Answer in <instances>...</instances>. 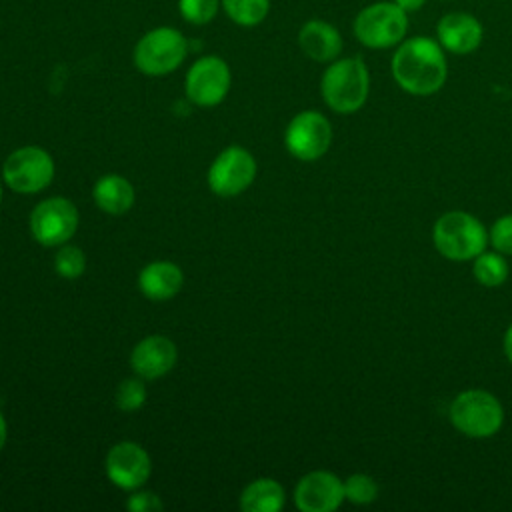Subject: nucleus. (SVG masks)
<instances>
[{
  "mask_svg": "<svg viewBox=\"0 0 512 512\" xmlns=\"http://www.w3.org/2000/svg\"><path fill=\"white\" fill-rule=\"evenodd\" d=\"M390 72L400 90L412 96H432L448 80L446 50L430 36L404 38L390 60Z\"/></svg>",
  "mask_w": 512,
  "mask_h": 512,
  "instance_id": "nucleus-1",
  "label": "nucleus"
},
{
  "mask_svg": "<svg viewBox=\"0 0 512 512\" xmlns=\"http://www.w3.org/2000/svg\"><path fill=\"white\" fill-rule=\"evenodd\" d=\"M324 104L336 114L358 112L370 94V70L362 56L332 60L320 78Z\"/></svg>",
  "mask_w": 512,
  "mask_h": 512,
  "instance_id": "nucleus-2",
  "label": "nucleus"
},
{
  "mask_svg": "<svg viewBox=\"0 0 512 512\" xmlns=\"http://www.w3.org/2000/svg\"><path fill=\"white\" fill-rule=\"evenodd\" d=\"M432 244L450 262H472L488 248V230L474 214L448 210L432 226Z\"/></svg>",
  "mask_w": 512,
  "mask_h": 512,
  "instance_id": "nucleus-3",
  "label": "nucleus"
},
{
  "mask_svg": "<svg viewBox=\"0 0 512 512\" xmlns=\"http://www.w3.org/2000/svg\"><path fill=\"white\" fill-rule=\"evenodd\" d=\"M448 418L462 436L484 440L500 432L504 424V406L492 392L468 388L452 398Z\"/></svg>",
  "mask_w": 512,
  "mask_h": 512,
  "instance_id": "nucleus-4",
  "label": "nucleus"
},
{
  "mask_svg": "<svg viewBox=\"0 0 512 512\" xmlns=\"http://www.w3.org/2000/svg\"><path fill=\"white\" fill-rule=\"evenodd\" d=\"M354 38L370 50L396 48L408 32V12L392 0L364 6L352 22Z\"/></svg>",
  "mask_w": 512,
  "mask_h": 512,
  "instance_id": "nucleus-5",
  "label": "nucleus"
},
{
  "mask_svg": "<svg viewBox=\"0 0 512 512\" xmlns=\"http://www.w3.org/2000/svg\"><path fill=\"white\" fill-rule=\"evenodd\" d=\"M188 54L186 36L170 26L148 30L134 46L132 62L144 76H166L178 70Z\"/></svg>",
  "mask_w": 512,
  "mask_h": 512,
  "instance_id": "nucleus-6",
  "label": "nucleus"
},
{
  "mask_svg": "<svg viewBox=\"0 0 512 512\" xmlns=\"http://www.w3.org/2000/svg\"><path fill=\"white\" fill-rule=\"evenodd\" d=\"M56 164L40 146H22L10 152L2 164V178L16 194H36L54 180Z\"/></svg>",
  "mask_w": 512,
  "mask_h": 512,
  "instance_id": "nucleus-7",
  "label": "nucleus"
},
{
  "mask_svg": "<svg viewBox=\"0 0 512 512\" xmlns=\"http://www.w3.org/2000/svg\"><path fill=\"white\" fill-rule=\"evenodd\" d=\"M78 210L74 202L64 196H50L40 200L30 212V234L46 248H58L72 240L78 230Z\"/></svg>",
  "mask_w": 512,
  "mask_h": 512,
  "instance_id": "nucleus-8",
  "label": "nucleus"
},
{
  "mask_svg": "<svg viewBox=\"0 0 512 512\" xmlns=\"http://www.w3.org/2000/svg\"><path fill=\"white\" fill-rule=\"evenodd\" d=\"M232 86V72L224 58L216 54L200 56L188 68L184 78V92L186 98L200 106L212 108L218 106L230 92Z\"/></svg>",
  "mask_w": 512,
  "mask_h": 512,
  "instance_id": "nucleus-9",
  "label": "nucleus"
},
{
  "mask_svg": "<svg viewBox=\"0 0 512 512\" xmlns=\"http://www.w3.org/2000/svg\"><path fill=\"white\" fill-rule=\"evenodd\" d=\"M332 136V124L322 112L302 110L288 122L284 130V146L296 160L314 162L328 152Z\"/></svg>",
  "mask_w": 512,
  "mask_h": 512,
  "instance_id": "nucleus-10",
  "label": "nucleus"
},
{
  "mask_svg": "<svg viewBox=\"0 0 512 512\" xmlns=\"http://www.w3.org/2000/svg\"><path fill=\"white\" fill-rule=\"evenodd\" d=\"M256 170V160L246 148L238 144L226 146L208 168V188L222 198L238 196L250 188L256 178Z\"/></svg>",
  "mask_w": 512,
  "mask_h": 512,
  "instance_id": "nucleus-11",
  "label": "nucleus"
},
{
  "mask_svg": "<svg viewBox=\"0 0 512 512\" xmlns=\"http://www.w3.org/2000/svg\"><path fill=\"white\" fill-rule=\"evenodd\" d=\"M104 470L108 480L126 492L142 488L150 474H152V460L148 452L132 442V440H122L110 446L104 458Z\"/></svg>",
  "mask_w": 512,
  "mask_h": 512,
  "instance_id": "nucleus-12",
  "label": "nucleus"
},
{
  "mask_svg": "<svg viewBox=\"0 0 512 512\" xmlns=\"http://www.w3.org/2000/svg\"><path fill=\"white\" fill-rule=\"evenodd\" d=\"M292 496L300 512H334L346 500L344 480L330 470H312L296 482Z\"/></svg>",
  "mask_w": 512,
  "mask_h": 512,
  "instance_id": "nucleus-13",
  "label": "nucleus"
},
{
  "mask_svg": "<svg viewBox=\"0 0 512 512\" xmlns=\"http://www.w3.org/2000/svg\"><path fill=\"white\" fill-rule=\"evenodd\" d=\"M484 38V28L474 14L468 12H448L436 22V40L448 52L456 56L472 54L480 48Z\"/></svg>",
  "mask_w": 512,
  "mask_h": 512,
  "instance_id": "nucleus-14",
  "label": "nucleus"
},
{
  "mask_svg": "<svg viewBox=\"0 0 512 512\" xmlns=\"http://www.w3.org/2000/svg\"><path fill=\"white\" fill-rule=\"evenodd\" d=\"M178 360L176 344L162 336L152 334L142 338L130 352V368L144 380H158L166 376Z\"/></svg>",
  "mask_w": 512,
  "mask_h": 512,
  "instance_id": "nucleus-15",
  "label": "nucleus"
},
{
  "mask_svg": "<svg viewBox=\"0 0 512 512\" xmlns=\"http://www.w3.org/2000/svg\"><path fill=\"white\" fill-rule=\"evenodd\" d=\"M298 46L306 58L320 64H330L332 60L340 58L344 40L340 30L332 22L322 18H312L300 26Z\"/></svg>",
  "mask_w": 512,
  "mask_h": 512,
  "instance_id": "nucleus-16",
  "label": "nucleus"
},
{
  "mask_svg": "<svg viewBox=\"0 0 512 512\" xmlns=\"http://www.w3.org/2000/svg\"><path fill=\"white\" fill-rule=\"evenodd\" d=\"M184 286V272L170 260H154L146 264L138 274L140 292L154 302L174 298Z\"/></svg>",
  "mask_w": 512,
  "mask_h": 512,
  "instance_id": "nucleus-17",
  "label": "nucleus"
},
{
  "mask_svg": "<svg viewBox=\"0 0 512 512\" xmlns=\"http://www.w3.org/2000/svg\"><path fill=\"white\" fill-rule=\"evenodd\" d=\"M96 206L112 216L126 214L136 202V190L132 182L120 174H104L92 188Z\"/></svg>",
  "mask_w": 512,
  "mask_h": 512,
  "instance_id": "nucleus-18",
  "label": "nucleus"
},
{
  "mask_svg": "<svg viewBox=\"0 0 512 512\" xmlns=\"http://www.w3.org/2000/svg\"><path fill=\"white\" fill-rule=\"evenodd\" d=\"M286 492L274 478H256L240 492V508L244 512H278L284 508Z\"/></svg>",
  "mask_w": 512,
  "mask_h": 512,
  "instance_id": "nucleus-19",
  "label": "nucleus"
},
{
  "mask_svg": "<svg viewBox=\"0 0 512 512\" xmlns=\"http://www.w3.org/2000/svg\"><path fill=\"white\" fill-rule=\"evenodd\" d=\"M510 266L498 250H484L472 260V276L484 288H498L508 280Z\"/></svg>",
  "mask_w": 512,
  "mask_h": 512,
  "instance_id": "nucleus-20",
  "label": "nucleus"
},
{
  "mask_svg": "<svg viewBox=\"0 0 512 512\" xmlns=\"http://www.w3.org/2000/svg\"><path fill=\"white\" fill-rule=\"evenodd\" d=\"M220 6L234 24L252 28L268 16L270 0H220Z\"/></svg>",
  "mask_w": 512,
  "mask_h": 512,
  "instance_id": "nucleus-21",
  "label": "nucleus"
},
{
  "mask_svg": "<svg viewBox=\"0 0 512 512\" xmlns=\"http://www.w3.org/2000/svg\"><path fill=\"white\" fill-rule=\"evenodd\" d=\"M54 270L58 276L66 280H76L86 270V254L82 248L66 242L58 246V252L54 256Z\"/></svg>",
  "mask_w": 512,
  "mask_h": 512,
  "instance_id": "nucleus-22",
  "label": "nucleus"
},
{
  "mask_svg": "<svg viewBox=\"0 0 512 512\" xmlns=\"http://www.w3.org/2000/svg\"><path fill=\"white\" fill-rule=\"evenodd\" d=\"M378 494H380L378 482L372 476L364 474V472L350 474L344 480V498L350 504H356V506L372 504L378 498Z\"/></svg>",
  "mask_w": 512,
  "mask_h": 512,
  "instance_id": "nucleus-23",
  "label": "nucleus"
},
{
  "mask_svg": "<svg viewBox=\"0 0 512 512\" xmlns=\"http://www.w3.org/2000/svg\"><path fill=\"white\" fill-rule=\"evenodd\" d=\"M146 396H148V390H146L144 378L134 374L132 378H126L118 384L114 402H116V408H120L122 412H136L144 406Z\"/></svg>",
  "mask_w": 512,
  "mask_h": 512,
  "instance_id": "nucleus-24",
  "label": "nucleus"
},
{
  "mask_svg": "<svg viewBox=\"0 0 512 512\" xmlns=\"http://www.w3.org/2000/svg\"><path fill=\"white\" fill-rule=\"evenodd\" d=\"M220 0H178V12L182 20L192 26H204L218 14Z\"/></svg>",
  "mask_w": 512,
  "mask_h": 512,
  "instance_id": "nucleus-25",
  "label": "nucleus"
},
{
  "mask_svg": "<svg viewBox=\"0 0 512 512\" xmlns=\"http://www.w3.org/2000/svg\"><path fill=\"white\" fill-rule=\"evenodd\" d=\"M488 244L504 256H512V212L494 220L488 230Z\"/></svg>",
  "mask_w": 512,
  "mask_h": 512,
  "instance_id": "nucleus-26",
  "label": "nucleus"
},
{
  "mask_svg": "<svg viewBox=\"0 0 512 512\" xmlns=\"http://www.w3.org/2000/svg\"><path fill=\"white\" fill-rule=\"evenodd\" d=\"M126 508L132 512H158L164 508L158 494L150 490H132V494L126 500Z\"/></svg>",
  "mask_w": 512,
  "mask_h": 512,
  "instance_id": "nucleus-27",
  "label": "nucleus"
},
{
  "mask_svg": "<svg viewBox=\"0 0 512 512\" xmlns=\"http://www.w3.org/2000/svg\"><path fill=\"white\" fill-rule=\"evenodd\" d=\"M392 2H396V4H398L404 12H408V14L422 10V6L426 4V0H392Z\"/></svg>",
  "mask_w": 512,
  "mask_h": 512,
  "instance_id": "nucleus-28",
  "label": "nucleus"
},
{
  "mask_svg": "<svg viewBox=\"0 0 512 512\" xmlns=\"http://www.w3.org/2000/svg\"><path fill=\"white\" fill-rule=\"evenodd\" d=\"M502 350H504L506 360L512 364V322H510V326H508V328H506V332H504V338H502Z\"/></svg>",
  "mask_w": 512,
  "mask_h": 512,
  "instance_id": "nucleus-29",
  "label": "nucleus"
},
{
  "mask_svg": "<svg viewBox=\"0 0 512 512\" xmlns=\"http://www.w3.org/2000/svg\"><path fill=\"white\" fill-rule=\"evenodd\" d=\"M6 440H8V424H6L4 414L0 412V452H2L4 446H6Z\"/></svg>",
  "mask_w": 512,
  "mask_h": 512,
  "instance_id": "nucleus-30",
  "label": "nucleus"
},
{
  "mask_svg": "<svg viewBox=\"0 0 512 512\" xmlns=\"http://www.w3.org/2000/svg\"><path fill=\"white\" fill-rule=\"evenodd\" d=\"M0 202H2V186H0Z\"/></svg>",
  "mask_w": 512,
  "mask_h": 512,
  "instance_id": "nucleus-31",
  "label": "nucleus"
}]
</instances>
